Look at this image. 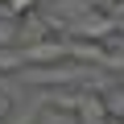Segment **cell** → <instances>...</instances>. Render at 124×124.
Returning a JSON list of instances; mask_svg holds the SVG:
<instances>
[{"label": "cell", "mask_w": 124, "mask_h": 124, "mask_svg": "<svg viewBox=\"0 0 124 124\" xmlns=\"http://www.w3.org/2000/svg\"><path fill=\"white\" fill-rule=\"evenodd\" d=\"M95 124H124V116H120V112H112V108H108V112H103V116H99V120H95Z\"/></svg>", "instance_id": "cell-2"}, {"label": "cell", "mask_w": 124, "mask_h": 124, "mask_svg": "<svg viewBox=\"0 0 124 124\" xmlns=\"http://www.w3.org/2000/svg\"><path fill=\"white\" fill-rule=\"evenodd\" d=\"M4 116H8V99L0 95V120H4Z\"/></svg>", "instance_id": "cell-3"}, {"label": "cell", "mask_w": 124, "mask_h": 124, "mask_svg": "<svg viewBox=\"0 0 124 124\" xmlns=\"http://www.w3.org/2000/svg\"><path fill=\"white\" fill-rule=\"evenodd\" d=\"M95 4H124V0H95Z\"/></svg>", "instance_id": "cell-4"}, {"label": "cell", "mask_w": 124, "mask_h": 124, "mask_svg": "<svg viewBox=\"0 0 124 124\" xmlns=\"http://www.w3.org/2000/svg\"><path fill=\"white\" fill-rule=\"evenodd\" d=\"M0 8H8L13 17H29L37 8V0H0Z\"/></svg>", "instance_id": "cell-1"}]
</instances>
